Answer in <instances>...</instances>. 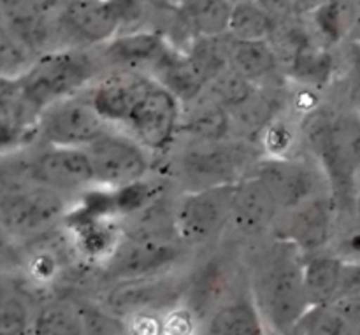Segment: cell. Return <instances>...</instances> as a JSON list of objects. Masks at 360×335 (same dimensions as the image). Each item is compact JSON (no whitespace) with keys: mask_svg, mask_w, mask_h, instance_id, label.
Segmentation results:
<instances>
[{"mask_svg":"<svg viewBox=\"0 0 360 335\" xmlns=\"http://www.w3.org/2000/svg\"><path fill=\"white\" fill-rule=\"evenodd\" d=\"M302 139L326 178L340 214L359 211L360 112L313 109L306 114Z\"/></svg>","mask_w":360,"mask_h":335,"instance_id":"cell-1","label":"cell"},{"mask_svg":"<svg viewBox=\"0 0 360 335\" xmlns=\"http://www.w3.org/2000/svg\"><path fill=\"white\" fill-rule=\"evenodd\" d=\"M252 301L274 335H294L311 309L304 287V256L280 241L260 256L252 276Z\"/></svg>","mask_w":360,"mask_h":335,"instance_id":"cell-2","label":"cell"},{"mask_svg":"<svg viewBox=\"0 0 360 335\" xmlns=\"http://www.w3.org/2000/svg\"><path fill=\"white\" fill-rule=\"evenodd\" d=\"M102 60L83 48H62L37 56L20 77V102L37 118L46 107L83 93L95 79Z\"/></svg>","mask_w":360,"mask_h":335,"instance_id":"cell-3","label":"cell"},{"mask_svg":"<svg viewBox=\"0 0 360 335\" xmlns=\"http://www.w3.org/2000/svg\"><path fill=\"white\" fill-rule=\"evenodd\" d=\"M264 157L255 140L229 137L221 140H193L178 158V174L186 183V192L236 185L252 172Z\"/></svg>","mask_w":360,"mask_h":335,"instance_id":"cell-4","label":"cell"},{"mask_svg":"<svg viewBox=\"0 0 360 335\" xmlns=\"http://www.w3.org/2000/svg\"><path fill=\"white\" fill-rule=\"evenodd\" d=\"M62 193L41 185L4 192L0 197V225L11 239H35L62 223L69 214Z\"/></svg>","mask_w":360,"mask_h":335,"instance_id":"cell-5","label":"cell"},{"mask_svg":"<svg viewBox=\"0 0 360 335\" xmlns=\"http://www.w3.org/2000/svg\"><path fill=\"white\" fill-rule=\"evenodd\" d=\"M37 139L46 146L88 147L111 130L84 93L63 98L35 118Z\"/></svg>","mask_w":360,"mask_h":335,"instance_id":"cell-6","label":"cell"},{"mask_svg":"<svg viewBox=\"0 0 360 335\" xmlns=\"http://www.w3.org/2000/svg\"><path fill=\"white\" fill-rule=\"evenodd\" d=\"M236 185L185 192L174 206L176 237L183 246H206L231 223Z\"/></svg>","mask_w":360,"mask_h":335,"instance_id":"cell-7","label":"cell"},{"mask_svg":"<svg viewBox=\"0 0 360 335\" xmlns=\"http://www.w3.org/2000/svg\"><path fill=\"white\" fill-rule=\"evenodd\" d=\"M183 104L151 77L134 104L122 132L134 137L150 153L165 151L181 126Z\"/></svg>","mask_w":360,"mask_h":335,"instance_id":"cell-8","label":"cell"},{"mask_svg":"<svg viewBox=\"0 0 360 335\" xmlns=\"http://www.w3.org/2000/svg\"><path fill=\"white\" fill-rule=\"evenodd\" d=\"M84 150L90 155L97 186L105 190H120L143 181L153 164V153L122 130L111 129Z\"/></svg>","mask_w":360,"mask_h":335,"instance_id":"cell-9","label":"cell"},{"mask_svg":"<svg viewBox=\"0 0 360 335\" xmlns=\"http://www.w3.org/2000/svg\"><path fill=\"white\" fill-rule=\"evenodd\" d=\"M183 244L178 239L125 235L104 260V276L115 281L169 274L181 260Z\"/></svg>","mask_w":360,"mask_h":335,"instance_id":"cell-10","label":"cell"},{"mask_svg":"<svg viewBox=\"0 0 360 335\" xmlns=\"http://www.w3.org/2000/svg\"><path fill=\"white\" fill-rule=\"evenodd\" d=\"M188 277H178L172 272L160 276L115 281L102 297L101 306L120 318L139 313L164 315L185 301Z\"/></svg>","mask_w":360,"mask_h":335,"instance_id":"cell-11","label":"cell"},{"mask_svg":"<svg viewBox=\"0 0 360 335\" xmlns=\"http://www.w3.org/2000/svg\"><path fill=\"white\" fill-rule=\"evenodd\" d=\"M340 216L330 192L319 193L306 202L283 211L278 218L274 230L278 241L294 246L302 256L315 255L326 249L336 232Z\"/></svg>","mask_w":360,"mask_h":335,"instance_id":"cell-12","label":"cell"},{"mask_svg":"<svg viewBox=\"0 0 360 335\" xmlns=\"http://www.w3.org/2000/svg\"><path fill=\"white\" fill-rule=\"evenodd\" d=\"M250 174L257 176L269 188L281 213L306 202L319 193L329 192L320 167L292 157H266L264 155Z\"/></svg>","mask_w":360,"mask_h":335,"instance_id":"cell-13","label":"cell"},{"mask_svg":"<svg viewBox=\"0 0 360 335\" xmlns=\"http://www.w3.org/2000/svg\"><path fill=\"white\" fill-rule=\"evenodd\" d=\"M32 181L65 197L70 193H84L97 186L94 165L84 147L46 144L32 157Z\"/></svg>","mask_w":360,"mask_h":335,"instance_id":"cell-14","label":"cell"},{"mask_svg":"<svg viewBox=\"0 0 360 335\" xmlns=\"http://www.w3.org/2000/svg\"><path fill=\"white\" fill-rule=\"evenodd\" d=\"M60 35L81 44H108L123 27L112 0H67L56 14Z\"/></svg>","mask_w":360,"mask_h":335,"instance_id":"cell-15","label":"cell"},{"mask_svg":"<svg viewBox=\"0 0 360 335\" xmlns=\"http://www.w3.org/2000/svg\"><path fill=\"white\" fill-rule=\"evenodd\" d=\"M285 48H287V72L294 81L306 88V90H322L333 81L336 72V62L330 55L329 48L313 41L306 30L301 27L288 25V20L283 21Z\"/></svg>","mask_w":360,"mask_h":335,"instance_id":"cell-16","label":"cell"},{"mask_svg":"<svg viewBox=\"0 0 360 335\" xmlns=\"http://www.w3.org/2000/svg\"><path fill=\"white\" fill-rule=\"evenodd\" d=\"M281 209L276 199L257 176L248 174L236 183L231 227L245 237H259L274 228Z\"/></svg>","mask_w":360,"mask_h":335,"instance_id":"cell-17","label":"cell"},{"mask_svg":"<svg viewBox=\"0 0 360 335\" xmlns=\"http://www.w3.org/2000/svg\"><path fill=\"white\" fill-rule=\"evenodd\" d=\"M150 79L151 77L143 76V74L118 70V72L95 81L83 93L90 98L98 114L109 125H116L118 129H122Z\"/></svg>","mask_w":360,"mask_h":335,"instance_id":"cell-18","label":"cell"},{"mask_svg":"<svg viewBox=\"0 0 360 335\" xmlns=\"http://www.w3.org/2000/svg\"><path fill=\"white\" fill-rule=\"evenodd\" d=\"M171 49L167 39L157 30H132L118 34L104 44L101 60L120 70L153 69L158 60Z\"/></svg>","mask_w":360,"mask_h":335,"instance_id":"cell-19","label":"cell"},{"mask_svg":"<svg viewBox=\"0 0 360 335\" xmlns=\"http://www.w3.org/2000/svg\"><path fill=\"white\" fill-rule=\"evenodd\" d=\"M179 132L193 140H221L232 137V121L227 109L204 91L195 100L183 105Z\"/></svg>","mask_w":360,"mask_h":335,"instance_id":"cell-20","label":"cell"},{"mask_svg":"<svg viewBox=\"0 0 360 335\" xmlns=\"http://www.w3.org/2000/svg\"><path fill=\"white\" fill-rule=\"evenodd\" d=\"M345 260L336 253L320 251L304 256V287L311 308L327 306L338 297Z\"/></svg>","mask_w":360,"mask_h":335,"instance_id":"cell-21","label":"cell"},{"mask_svg":"<svg viewBox=\"0 0 360 335\" xmlns=\"http://www.w3.org/2000/svg\"><path fill=\"white\" fill-rule=\"evenodd\" d=\"M229 69L250 83L259 84L278 72L280 58L269 41L243 42L232 39L229 44Z\"/></svg>","mask_w":360,"mask_h":335,"instance_id":"cell-22","label":"cell"},{"mask_svg":"<svg viewBox=\"0 0 360 335\" xmlns=\"http://www.w3.org/2000/svg\"><path fill=\"white\" fill-rule=\"evenodd\" d=\"M202 330L210 335H267V329L252 298H236L221 304Z\"/></svg>","mask_w":360,"mask_h":335,"instance_id":"cell-23","label":"cell"},{"mask_svg":"<svg viewBox=\"0 0 360 335\" xmlns=\"http://www.w3.org/2000/svg\"><path fill=\"white\" fill-rule=\"evenodd\" d=\"M234 4L229 0H192L179 7L185 23L199 37H224L229 34V25Z\"/></svg>","mask_w":360,"mask_h":335,"instance_id":"cell-24","label":"cell"},{"mask_svg":"<svg viewBox=\"0 0 360 335\" xmlns=\"http://www.w3.org/2000/svg\"><path fill=\"white\" fill-rule=\"evenodd\" d=\"M81 313L67 301L46 302L34 311L30 335H81Z\"/></svg>","mask_w":360,"mask_h":335,"instance_id":"cell-25","label":"cell"},{"mask_svg":"<svg viewBox=\"0 0 360 335\" xmlns=\"http://www.w3.org/2000/svg\"><path fill=\"white\" fill-rule=\"evenodd\" d=\"M276 20L262 9L255 0L234 6L229 25V35L234 41H271L276 32Z\"/></svg>","mask_w":360,"mask_h":335,"instance_id":"cell-26","label":"cell"},{"mask_svg":"<svg viewBox=\"0 0 360 335\" xmlns=\"http://www.w3.org/2000/svg\"><path fill=\"white\" fill-rule=\"evenodd\" d=\"M37 139L35 118H32L23 105L0 102V155L14 153Z\"/></svg>","mask_w":360,"mask_h":335,"instance_id":"cell-27","label":"cell"},{"mask_svg":"<svg viewBox=\"0 0 360 335\" xmlns=\"http://www.w3.org/2000/svg\"><path fill=\"white\" fill-rule=\"evenodd\" d=\"M319 42L326 48L338 44L350 30H354L352 0H327L311 13Z\"/></svg>","mask_w":360,"mask_h":335,"instance_id":"cell-28","label":"cell"},{"mask_svg":"<svg viewBox=\"0 0 360 335\" xmlns=\"http://www.w3.org/2000/svg\"><path fill=\"white\" fill-rule=\"evenodd\" d=\"M294 335H360V325L334 306H316L306 313Z\"/></svg>","mask_w":360,"mask_h":335,"instance_id":"cell-29","label":"cell"},{"mask_svg":"<svg viewBox=\"0 0 360 335\" xmlns=\"http://www.w3.org/2000/svg\"><path fill=\"white\" fill-rule=\"evenodd\" d=\"M37 56L11 32L0 13V76L20 79Z\"/></svg>","mask_w":360,"mask_h":335,"instance_id":"cell-30","label":"cell"},{"mask_svg":"<svg viewBox=\"0 0 360 335\" xmlns=\"http://www.w3.org/2000/svg\"><path fill=\"white\" fill-rule=\"evenodd\" d=\"M34 311L23 295L11 291L0 304V335H30Z\"/></svg>","mask_w":360,"mask_h":335,"instance_id":"cell-31","label":"cell"},{"mask_svg":"<svg viewBox=\"0 0 360 335\" xmlns=\"http://www.w3.org/2000/svg\"><path fill=\"white\" fill-rule=\"evenodd\" d=\"M81 313V335H129L127 334L125 320L112 315L102 306L79 302L77 304Z\"/></svg>","mask_w":360,"mask_h":335,"instance_id":"cell-32","label":"cell"},{"mask_svg":"<svg viewBox=\"0 0 360 335\" xmlns=\"http://www.w3.org/2000/svg\"><path fill=\"white\" fill-rule=\"evenodd\" d=\"M262 151L266 157H288V150L294 146L295 133L287 121L274 118L260 133Z\"/></svg>","mask_w":360,"mask_h":335,"instance_id":"cell-33","label":"cell"},{"mask_svg":"<svg viewBox=\"0 0 360 335\" xmlns=\"http://www.w3.org/2000/svg\"><path fill=\"white\" fill-rule=\"evenodd\" d=\"M164 335H199L202 323L188 306L178 304L164 313Z\"/></svg>","mask_w":360,"mask_h":335,"instance_id":"cell-34","label":"cell"},{"mask_svg":"<svg viewBox=\"0 0 360 335\" xmlns=\"http://www.w3.org/2000/svg\"><path fill=\"white\" fill-rule=\"evenodd\" d=\"M125 320L129 335H164V315L158 313H139Z\"/></svg>","mask_w":360,"mask_h":335,"instance_id":"cell-35","label":"cell"},{"mask_svg":"<svg viewBox=\"0 0 360 335\" xmlns=\"http://www.w3.org/2000/svg\"><path fill=\"white\" fill-rule=\"evenodd\" d=\"M27 269L32 280H35L37 283H48L56 274V260L48 251H39L37 255H32V258L28 260Z\"/></svg>","mask_w":360,"mask_h":335,"instance_id":"cell-36","label":"cell"},{"mask_svg":"<svg viewBox=\"0 0 360 335\" xmlns=\"http://www.w3.org/2000/svg\"><path fill=\"white\" fill-rule=\"evenodd\" d=\"M350 98L352 107L360 112V42H355L350 51Z\"/></svg>","mask_w":360,"mask_h":335,"instance_id":"cell-37","label":"cell"},{"mask_svg":"<svg viewBox=\"0 0 360 335\" xmlns=\"http://www.w3.org/2000/svg\"><path fill=\"white\" fill-rule=\"evenodd\" d=\"M266 13L276 20V23L292 20L295 16L294 0H255Z\"/></svg>","mask_w":360,"mask_h":335,"instance_id":"cell-38","label":"cell"},{"mask_svg":"<svg viewBox=\"0 0 360 335\" xmlns=\"http://www.w3.org/2000/svg\"><path fill=\"white\" fill-rule=\"evenodd\" d=\"M326 2L327 0H294L295 14H306V13L311 14Z\"/></svg>","mask_w":360,"mask_h":335,"instance_id":"cell-39","label":"cell"},{"mask_svg":"<svg viewBox=\"0 0 360 335\" xmlns=\"http://www.w3.org/2000/svg\"><path fill=\"white\" fill-rule=\"evenodd\" d=\"M11 242H13V239L7 234L6 228L0 225V260H2L4 256H7V253H9L11 249Z\"/></svg>","mask_w":360,"mask_h":335,"instance_id":"cell-40","label":"cell"},{"mask_svg":"<svg viewBox=\"0 0 360 335\" xmlns=\"http://www.w3.org/2000/svg\"><path fill=\"white\" fill-rule=\"evenodd\" d=\"M352 7H354V30L360 34V0H352Z\"/></svg>","mask_w":360,"mask_h":335,"instance_id":"cell-41","label":"cell"},{"mask_svg":"<svg viewBox=\"0 0 360 335\" xmlns=\"http://www.w3.org/2000/svg\"><path fill=\"white\" fill-rule=\"evenodd\" d=\"M11 291H13V290H11V288H9V284H7L6 281L0 280V304H2V302L6 301V297L11 294Z\"/></svg>","mask_w":360,"mask_h":335,"instance_id":"cell-42","label":"cell"},{"mask_svg":"<svg viewBox=\"0 0 360 335\" xmlns=\"http://www.w3.org/2000/svg\"><path fill=\"white\" fill-rule=\"evenodd\" d=\"M165 2L171 4V6H176L179 9V7L186 6V4H190V2H192V0H165Z\"/></svg>","mask_w":360,"mask_h":335,"instance_id":"cell-43","label":"cell"},{"mask_svg":"<svg viewBox=\"0 0 360 335\" xmlns=\"http://www.w3.org/2000/svg\"><path fill=\"white\" fill-rule=\"evenodd\" d=\"M229 2H232L234 6H238V4H245V2H252V0H229Z\"/></svg>","mask_w":360,"mask_h":335,"instance_id":"cell-44","label":"cell"},{"mask_svg":"<svg viewBox=\"0 0 360 335\" xmlns=\"http://www.w3.org/2000/svg\"><path fill=\"white\" fill-rule=\"evenodd\" d=\"M359 206H360V190H359Z\"/></svg>","mask_w":360,"mask_h":335,"instance_id":"cell-45","label":"cell"}]
</instances>
